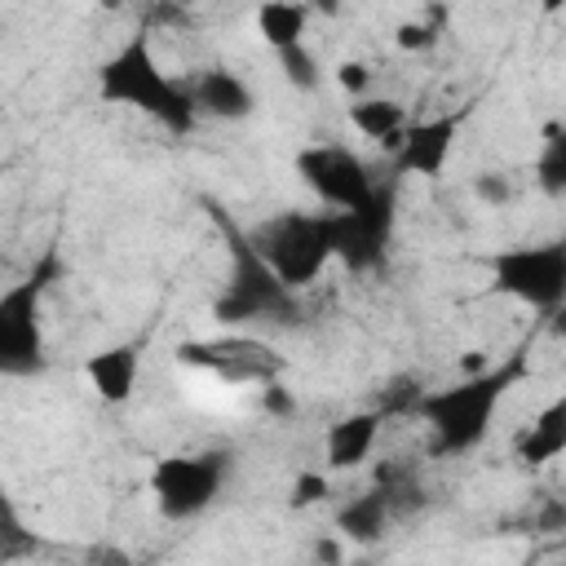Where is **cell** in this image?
Wrapping results in <instances>:
<instances>
[{
	"instance_id": "cell-20",
	"label": "cell",
	"mask_w": 566,
	"mask_h": 566,
	"mask_svg": "<svg viewBox=\"0 0 566 566\" xmlns=\"http://www.w3.org/2000/svg\"><path fill=\"white\" fill-rule=\"evenodd\" d=\"M279 66H283L287 84H296L301 93L318 88V62H314V53H310L305 44H296V49H283V53H279Z\"/></svg>"
},
{
	"instance_id": "cell-17",
	"label": "cell",
	"mask_w": 566,
	"mask_h": 566,
	"mask_svg": "<svg viewBox=\"0 0 566 566\" xmlns=\"http://www.w3.org/2000/svg\"><path fill=\"white\" fill-rule=\"evenodd\" d=\"M349 124L358 137L385 146V150H398L402 137H407V106L394 102V97H363V102H349Z\"/></svg>"
},
{
	"instance_id": "cell-26",
	"label": "cell",
	"mask_w": 566,
	"mask_h": 566,
	"mask_svg": "<svg viewBox=\"0 0 566 566\" xmlns=\"http://www.w3.org/2000/svg\"><path fill=\"white\" fill-rule=\"evenodd\" d=\"M548 332H553V340H557V345H566V301L548 314Z\"/></svg>"
},
{
	"instance_id": "cell-6",
	"label": "cell",
	"mask_w": 566,
	"mask_h": 566,
	"mask_svg": "<svg viewBox=\"0 0 566 566\" xmlns=\"http://www.w3.org/2000/svg\"><path fill=\"white\" fill-rule=\"evenodd\" d=\"M296 177L318 195V203H327L332 212H363L380 199L367 164L345 150V146H332V142H318V146H305L296 155Z\"/></svg>"
},
{
	"instance_id": "cell-22",
	"label": "cell",
	"mask_w": 566,
	"mask_h": 566,
	"mask_svg": "<svg viewBox=\"0 0 566 566\" xmlns=\"http://www.w3.org/2000/svg\"><path fill=\"white\" fill-rule=\"evenodd\" d=\"M473 195H478V203H486V208H504V203L513 199V181H509L504 172H478V177H473Z\"/></svg>"
},
{
	"instance_id": "cell-18",
	"label": "cell",
	"mask_w": 566,
	"mask_h": 566,
	"mask_svg": "<svg viewBox=\"0 0 566 566\" xmlns=\"http://www.w3.org/2000/svg\"><path fill=\"white\" fill-rule=\"evenodd\" d=\"M256 22V35L270 44V49H296L305 44V27H310V9L305 4H292V0H270V4H256L252 13Z\"/></svg>"
},
{
	"instance_id": "cell-15",
	"label": "cell",
	"mask_w": 566,
	"mask_h": 566,
	"mask_svg": "<svg viewBox=\"0 0 566 566\" xmlns=\"http://www.w3.org/2000/svg\"><path fill=\"white\" fill-rule=\"evenodd\" d=\"M513 451H517V460L531 464V469L553 464V460L566 451V394H557L553 402H544V407L531 416V424L517 433Z\"/></svg>"
},
{
	"instance_id": "cell-14",
	"label": "cell",
	"mask_w": 566,
	"mask_h": 566,
	"mask_svg": "<svg viewBox=\"0 0 566 566\" xmlns=\"http://www.w3.org/2000/svg\"><path fill=\"white\" fill-rule=\"evenodd\" d=\"M380 420H385V411H349V416H340V420L327 429V438H323L327 469H336V473H340V469L363 464V460L376 451Z\"/></svg>"
},
{
	"instance_id": "cell-23",
	"label": "cell",
	"mask_w": 566,
	"mask_h": 566,
	"mask_svg": "<svg viewBox=\"0 0 566 566\" xmlns=\"http://www.w3.org/2000/svg\"><path fill=\"white\" fill-rule=\"evenodd\" d=\"M438 35H433V27L420 18V22H402L398 31H394V44L402 49V53H420V49H429Z\"/></svg>"
},
{
	"instance_id": "cell-25",
	"label": "cell",
	"mask_w": 566,
	"mask_h": 566,
	"mask_svg": "<svg viewBox=\"0 0 566 566\" xmlns=\"http://www.w3.org/2000/svg\"><path fill=\"white\" fill-rule=\"evenodd\" d=\"M261 407H265L270 416H292V411H296V398H292L279 380H270V385H261Z\"/></svg>"
},
{
	"instance_id": "cell-8",
	"label": "cell",
	"mask_w": 566,
	"mask_h": 566,
	"mask_svg": "<svg viewBox=\"0 0 566 566\" xmlns=\"http://www.w3.org/2000/svg\"><path fill=\"white\" fill-rule=\"evenodd\" d=\"M40 279L13 283L0 296V367L9 376L40 371L44 340H40Z\"/></svg>"
},
{
	"instance_id": "cell-21",
	"label": "cell",
	"mask_w": 566,
	"mask_h": 566,
	"mask_svg": "<svg viewBox=\"0 0 566 566\" xmlns=\"http://www.w3.org/2000/svg\"><path fill=\"white\" fill-rule=\"evenodd\" d=\"M332 80L340 84V93H349L354 102H363V97H371V66L367 62H358V57H345V62H336V71H332Z\"/></svg>"
},
{
	"instance_id": "cell-24",
	"label": "cell",
	"mask_w": 566,
	"mask_h": 566,
	"mask_svg": "<svg viewBox=\"0 0 566 566\" xmlns=\"http://www.w3.org/2000/svg\"><path fill=\"white\" fill-rule=\"evenodd\" d=\"M327 491H332V482H327L323 473H301V478H296V491H292V504H296V509H305V504L323 500Z\"/></svg>"
},
{
	"instance_id": "cell-9",
	"label": "cell",
	"mask_w": 566,
	"mask_h": 566,
	"mask_svg": "<svg viewBox=\"0 0 566 566\" xmlns=\"http://www.w3.org/2000/svg\"><path fill=\"white\" fill-rule=\"evenodd\" d=\"M287 305V287L261 265V256L252 252L248 265H239L230 292L217 301V314L221 323H239V318H261V314H274Z\"/></svg>"
},
{
	"instance_id": "cell-3",
	"label": "cell",
	"mask_w": 566,
	"mask_h": 566,
	"mask_svg": "<svg viewBox=\"0 0 566 566\" xmlns=\"http://www.w3.org/2000/svg\"><path fill=\"white\" fill-rule=\"evenodd\" d=\"M252 252L287 292L305 287L336 256L332 212H279L252 230Z\"/></svg>"
},
{
	"instance_id": "cell-16",
	"label": "cell",
	"mask_w": 566,
	"mask_h": 566,
	"mask_svg": "<svg viewBox=\"0 0 566 566\" xmlns=\"http://www.w3.org/2000/svg\"><path fill=\"white\" fill-rule=\"evenodd\" d=\"M394 513H398L394 491H367V495H354V500L336 513V531H340L349 544H376V539H385Z\"/></svg>"
},
{
	"instance_id": "cell-4",
	"label": "cell",
	"mask_w": 566,
	"mask_h": 566,
	"mask_svg": "<svg viewBox=\"0 0 566 566\" xmlns=\"http://www.w3.org/2000/svg\"><path fill=\"white\" fill-rule=\"evenodd\" d=\"M495 292L553 314L566 301V243H517L491 256Z\"/></svg>"
},
{
	"instance_id": "cell-10",
	"label": "cell",
	"mask_w": 566,
	"mask_h": 566,
	"mask_svg": "<svg viewBox=\"0 0 566 566\" xmlns=\"http://www.w3.org/2000/svg\"><path fill=\"white\" fill-rule=\"evenodd\" d=\"M190 97H195V115H208V119H221V124H239L256 111L252 84L239 71H226V66L203 71L190 84Z\"/></svg>"
},
{
	"instance_id": "cell-2",
	"label": "cell",
	"mask_w": 566,
	"mask_h": 566,
	"mask_svg": "<svg viewBox=\"0 0 566 566\" xmlns=\"http://www.w3.org/2000/svg\"><path fill=\"white\" fill-rule=\"evenodd\" d=\"M517 367H495V371H473V376H460L455 385L447 389H433V394H420L416 411L424 416V424L433 429V447L442 455H460V451H473L486 429H491V416L504 398V389L513 385Z\"/></svg>"
},
{
	"instance_id": "cell-1",
	"label": "cell",
	"mask_w": 566,
	"mask_h": 566,
	"mask_svg": "<svg viewBox=\"0 0 566 566\" xmlns=\"http://www.w3.org/2000/svg\"><path fill=\"white\" fill-rule=\"evenodd\" d=\"M97 88L106 102H119V106H133L150 119H159L164 128L172 133H186L195 124V97L190 88H181L150 53V40L146 35H133L102 71H97Z\"/></svg>"
},
{
	"instance_id": "cell-11",
	"label": "cell",
	"mask_w": 566,
	"mask_h": 566,
	"mask_svg": "<svg viewBox=\"0 0 566 566\" xmlns=\"http://www.w3.org/2000/svg\"><path fill=\"white\" fill-rule=\"evenodd\" d=\"M455 133H460V115H438V119L411 124L402 146H398V168L411 177H438L451 159Z\"/></svg>"
},
{
	"instance_id": "cell-5",
	"label": "cell",
	"mask_w": 566,
	"mask_h": 566,
	"mask_svg": "<svg viewBox=\"0 0 566 566\" xmlns=\"http://www.w3.org/2000/svg\"><path fill=\"white\" fill-rule=\"evenodd\" d=\"M226 455L221 451H203V455H164L150 469V495L159 504V513L168 522H190L199 517L226 482Z\"/></svg>"
},
{
	"instance_id": "cell-12",
	"label": "cell",
	"mask_w": 566,
	"mask_h": 566,
	"mask_svg": "<svg viewBox=\"0 0 566 566\" xmlns=\"http://www.w3.org/2000/svg\"><path fill=\"white\" fill-rule=\"evenodd\" d=\"M332 230H336V256L349 261L354 270H363V265L380 261V248L389 234V212L380 199L363 212H332Z\"/></svg>"
},
{
	"instance_id": "cell-7",
	"label": "cell",
	"mask_w": 566,
	"mask_h": 566,
	"mask_svg": "<svg viewBox=\"0 0 566 566\" xmlns=\"http://www.w3.org/2000/svg\"><path fill=\"white\" fill-rule=\"evenodd\" d=\"M181 363L208 371L221 385H270L283 371V354H274L256 336H217V340H186Z\"/></svg>"
},
{
	"instance_id": "cell-13",
	"label": "cell",
	"mask_w": 566,
	"mask_h": 566,
	"mask_svg": "<svg viewBox=\"0 0 566 566\" xmlns=\"http://www.w3.org/2000/svg\"><path fill=\"white\" fill-rule=\"evenodd\" d=\"M84 376H88V385H93V394H97L102 402L119 407V402H128L133 389H137L142 349H137V345H111V349H102V354H93V358L84 363Z\"/></svg>"
},
{
	"instance_id": "cell-19",
	"label": "cell",
	"mask_w": 566,
	"mask_h": 566,
	"mask_svg": "<svg viewBox=\"0 0 566 566\" xmlns=\"http://www.w3.org/2000/svg\"><path fill=\"white\" fill-rule=\"evenodd\" d=\"M535 186L544 195H566V133H548L535 159Z\"/></svg>"
}]
</instances>
